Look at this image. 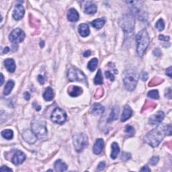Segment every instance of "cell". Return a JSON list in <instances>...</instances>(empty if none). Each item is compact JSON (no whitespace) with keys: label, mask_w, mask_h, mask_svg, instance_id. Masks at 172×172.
I'll use <instances>...</instances> for the list:
<instances>
[{"label":"cell","mask_w":172,"mask_h":172,"mask_svg":"<svg viewBox=\"0 0 172 172\" xmlns=\"http://www.w3.org/2000/svg\"><path fill=\"white\" fill-rule=\"evenodd\" d=\"M139 80V75L133 70H127L124 73L123 82L128 91L134 90Z\"/></svg>","instance_id":"277c9868"},{"label":"cell","mask_w":172,"mask_h":172,"mask_svg":"<svg viewBox=\"0 0 172 172\" xmlns=\"http://www.w3.org/2000/svg\"><path fill=\"white\" fill-rule=\"evenodd\" d=\"M38 81L41 84H44L45 82V78L42 75H39L38 76Z\"/></svg>","instance_id":"bcb514c9"},{"label":"cell","mask_w":172,"mask_h":172,"mask_svg":"<svg viewBox=\"0 0 172 172\" xmlns=\"http://www.w3.org/2000/svg\"><path fill=\"white\" fill-rule=\"evenodd\" d=\"M104 110H105L104 107L102 105H101L100 104H94V106H93L92 107V110L93 113L95 114H97V115H100L101 114H103Z\"/></svg>","instance_id":"4316f807"},{"label":"cell","mask_w":172,"mask_h":172,"mask_svg":"<svg viewBox=\"0 0 172 172\" xmlns=\"http://www.w3.org/2000/svg\"><path fill=\"white\" fill-rule=\"evenodd\" d=\"M98 64V61L96 58L92 59V60H90L87 65V68H88L91 71H94L97 68Z\"/></svg>","instance_id":"f546056e"},{"label":"cell","mask_w":172,"mask_h":172,"mask_svg":"<svg viewBox=\"0 0 172 172\" xmlns=\"http://www.w3.org/2000/svg\"><path fill=\"white\" fill-rule=\"evenodd\" d=\"M148 97L152 98V99L154 100H158L159 98V92L158 90H151V91L149 92L147 94Z\"/></svg>","instance_id":"836d02e7"},{"label":"cell","mask_w":172,"mask_h":172,"mask_svg":"<svg viewBox=\"0 0 172 172\" xmlns=\"http://www.w3.org/2000/svg\"><path fill=\"white\" fill-rule=\"evenodd\" d=\"M43 98L46 101H51L53 100V98H54V92H53V89L51 87H47L43 94Z\"/></svg>","instance_id":"7402d4cb"},{"label":"cell","mask_w":172,"mask_h":172,"mask_svg":"<svg viewBox=\"0 0 172 172\" xmlns=\"http://www.w3.org/2000/svg\"><path fill=\"white\" fill-rule=\"evenodd\" d=\"M163 81V80L160 77H153L152 80H151L150 82L149 83V87H154V86H157L160 85Z\"/></svg>","instance_id":"d6a6232c"},{"label":"cell","mask_w":172,"mask_h":172,"mask_svg":"<svg viewBox=\"0 0 172 172\" xmlns=\"http://www.w3.org/2000/svg\"><path fill=\"white\" fill-rule=\"evenodd\" d=\"M153 54L156 57H159V56L161 55V51L157 48V49H155L153 50Z\"/></svg>","instance_id":"7dc6e473"},{"label":"cell","mask_w":172,"mask_h":172,"mask_svg":"<svg viewBox=\"0 0 172 172\" xmlns=\"http://www.w3.org/2000/svg\"><path fill=\"white\" fill-rule=\"evenodd\" d=\"M79 18H80L79 14L77 11L74 9V8H71V9H70L68 11V12H67V19H68L69 21L75 22H77Z\"/></svg>","instance_id":"e0dca14e"},{"label":"cell","mask_w":172,"mask_h":172,"mask_svg":"<svg viewBox=\"0 0 172 172\" xmlns=\"http://www.w3.org/2000/svg\"><path fill=\"white\" fill-rule=\"evenodd\" d=\"M9 51H10V48L9 47H5V49H4L3 53H4V54H6V53H8Z\"/></svg>","instance_id":"db71d44e"},{"label":"cell","mask_w":172,"mask_h":172,"mask_svg":"<svg viewBox=\"0 0 172 172\" xmlns=\"http://www.w3.org/2000/svg\"><path fill=\"white\" fill-rule=\"evenodd\" d=\"M25 14L24 7L22 5H17L13 11L12 16L16 20H20L23 18Z\"/></svg>","instance_id":"5bb4252c"},{"label":"cell","mask_w":172,"mask_h":172,"mask_svg":"<svg viewBox=\"0 0 172 172\" xmlns=\"http://www.w3.org/2000/svg\"><path fill=\"white\" fill-rule=\"evenodd\" d=\"M128 4L130 9L131 10L132 13L133 14L132 16H135V17L138 18V19L140 20H145L146 18V13L145 9L143 6L141 2L137 1H132V2H126Z\"/></svg>","instance_id":"8992f818"},{"label":"cell","mask_w":172,"mask_h":172,"mask_svg":"<svg viewBox=\"0 0 172 172\" xmlns=\"http://www.w3.org/2000/svg\"><path fill=\"white\" fill-rule=\"evenodd\" d=\"M157 104L153 102V101H151L149 100H146V102L144 104L142 109V112H146V111H152L153 110L156 108Z\"/></svg>","instance_id":"cb8c5ba5"},{"label":"cell","mask_w":172,"mask_h":172,"mask_svg":"<svg viewBox=\"0 0 172 172\" xmlns=\"http://www.w3.org/2000/svg\"><path fill=\"white\" fill-rule=\"evenodd\" d=\"M73 142L75 150L80 153L88 145V138L84 133L76 134L73 135Z\"/></svg>","instance_id":"52a82bcc"},{"label":"cell","mask_w":172,"mask_h":172,"mask_svg":"<svg viewBox=\"0 0 172 172\" xmlns=\"http://www.w3.org/2000/svg\"><path fill=\"white\" fill-rule=\"evenodd\" d=\"M171 67H170L168 69H166V75H168L170 77H171Z\"/></svg>","instance_id":"c3c4849f"},{"label":"cell","mask_w":172,"mask_h":172,"mask_svg":"<svg viewBox=\"0 0 172 172\" xmlns=\"http://www.w3.org/2000/svg\"><path fill=\"white\" fill-rule=\"evenodd\" d=\"M5 68L10 73H13L16 70V63L13 59H7L4 61Z\"/></svg>","instance_id":"ffe728a7"},{"label":"cell","mask_w":172,"mask_h":172,"mask_svg":"<svg viewBox=\"0 0 172 172\" xmlns=\"http://www.w3.org/2000/svg\"><path fill=\"white\" fill-rule=\"evenodd\" d=\"M105 22H106V21L104 19L98 18V19L95 20L92 22L91 24L93 27L95 28V29H100L104 26V24H105Z\"/></svg>","instance_id":"83f0119b"},{"label":"cell","mask_w":172,"mask_h":172,"mask_svg":"<svg viewBox=\"0 0 172 172\" xmlns=\"http://www.w3.org/2000/svg\"><path fill=\"white\" fill-rule=\"evenodd\" d=\"M91 55V51L90 50H87V51H86L85 53H83V56L85 57H89V56Z\"/></svg>","instance_id":"816d5d0a"},{"label":"cell","mask_w":172,"mask_h":172,"mask_svg":"<svg viewBox=\"0 0 172 172\" xmlns=\"http://www.w3.org/2000/svg\"><path fill=\"white\" fill-rule=\"evenodd\" d=\"M84 12L87 14H94L97 12L96 5L93 4V3H89L85 7Z\"/></svg>","instance_id":"484cf974"},{"label":"cell","mask_w":172,"mask_h":172,"mask_svg":"<svg viewBox=\"0 0 172 172\" xmlns=\"http://www.w3.org/2000/svg\"><path fill=\"white\" fill-rule=\"evenodd\" d=\"M1 77H2V81H1V84L0 85L2 86L3 83L4 82V75H3L2 73H1Z\"/></svg>","instance_id":"11a10c76"},{"label":"cell","mask_w":172,"mask_h":172,"mask_svg":"<svg viewBox=\"0 0 172 172\" xmlns=\"http://www.w3.org/2000/svg\"><path fill=\"white\" fill-rule=\"evenodd\" d=\"M94 83L95 85H101V84H103L102 73H101L100 69L98 70L97 74L94 78Z\"/></svg>","instance_id":"1f68e13d"},{"label":"cell","mask_w":172,"mask_h":172,"mask_svg":"<svg viewBox=\"0 0 172 172\" xmlns=\"http://www.w3.org/2000/svg\"><path fill=\"white\" fill-rule=\"evenodd\" d=\"M156 29H158V30L162 31L165 28V22L163 21V19H159V20L157 22V23L155 24Z\"/></svg>","instance_id":"d590c367"},{"label":"cell","mask_w":172,"mask_h":172,"mask_svg":"<svg viewBox=\"0 0 172 172\" xmlns=\"http://www.w3.org/2000/svg\"><path fill=\"white\" fill-rule=\"evenodd\" d=\"M2 135L4 139L10 140L14 137V132L11 129H5L2 131Z\"/></svg>","instance_id":"4dcf8cb0"},{"label":"cell","mask_w":172,"mask_h":172,"mask_svg":"<svg viewBox=\"0 0 172 172\" xmlns=\"http://www.w3.org/2000/svg\"><path fill=\"white\" fill-rule=\"evenodd\" d=\"M22 137H23L25 141L29 144L35 143L36 141V140H37V137H36V134L32 132V130H31V131L30 130L25 131L23 132V134H22Z\"/></svg>","instance_id":"4fadbf2b"},{"label":"cell","mask_w":172,"mask_h":172,"mask_svg":"<svg viewBox=\"0 0 172 172\" xmlns=\"http://www.w3.org/2000/svg\"><path fill=\"white\" fill-rule=\"evenodd\" d=\"M159 39L160 41H165V42H167V41H170V36H163V35H159Z\"/></svg>","instance_id":"ee69618b"},{"label":"cell","mask_w":172,"mask_h":172,"mask_svg":"<svg viewBox=\"0 0 172 172\" xmlns=\"http://www.w3.org/2000/svg\"><path fill=\"white\" fill-rule=\"evenodd\" d=\"M165 96L166 98H167L168 99L170 100L171 99V89L170 87H169V88L166 89V92L165 93Z\"/></svg>","instance_id":"b9f144b4"},{"label":"cell","mask_w":172,"mask_h":172,"mask_svg":"<svg viewBox=\"0 0 172 172\" xmlns=\"http://www.w3.org/2000/svg\"><path fill=\"white\" fill-rule=\"evenodd\" d=\"M167 134V126L159 125L149 132L144 138L145 142L153 147H156Z\"/></svg>","instance_id":"6da1fadb"},{"label":"cell","mask_w":172,"mask_h":172,"mask_svg":"<svg viewBox=\"0 0 172 172\" xmlns=\"http://www.w3.org/2000/svg\"><path fill=\"white\" fill-rule=\"evenodd\" d=\"M159 158L156 156H154L151 158L150 159V163L152 165H156L157 164V163L159 162Z\"/></svg>","instance_id":"ab89813d"},{"label":"cell","mask_w":172,"mask_h":172,"mask_svg":"<svg viewBox=\"0 0 172 172\" xmlns=\"http://www.w3.org/2000/svg\"><path fill=\"white\" fill-rule=\"evenodd\" d=\"M104 146V141L103 139H98L95 141L94 148H93V152L95 155H100L103 151Z\"/></svg>","instance_id":"9a60e30c"},{"label":"cell","mask_w":172,"mask_h":172,"mask_svg":"<svg viewBox=\"0 0 172 172\" xmlns=\"http://www.w3.org/2000/svg\"><path fill=\"white\" fill-rule=\"evenodd\" d=\"M83 92L81 87L76 86H71L68 88V94L71 97H77Z\"/></svg>","instance_id":"2e32d148"},{"label":"cell","mask_w":172,"mask_h":172,"mask_svg":"<svg viewBox=\"0 0 172 172\" xmlns=\"http://www.w3.org/2000/svg\"><path fill=\"white\" fill-rule=\"evenodd\" d=\"M141 171H151V169L149 168L148 166H144V167L140 170Z\"/></svg>","instance_id":"f907efd6"},{"label":"cell","mask_w":172,"mask_h":172,"mask_svg":"<svg viewBox=\"0 0 172 172\" xmlns=\"http://www.w3.org/2000/svg\"><path fill=\"white\" fill-rule=\"evenodd\" d=\"M118 116H119V108H118V106H114L112 108L108 122H111L118 120Z\"/></svg>","instance_id":"d6986e66"},{"label":"cell","mask_w":172,"mask_h":172,"mask_svg":"<svg viewBox=\"0 0 172 172\" xmlns=\"http://www.w3.org/2000/svg\"><path fill=\"white\" fill-rule=\"evenodd\" d=\"M120 26L126 34H132L134 30V16L131 14H125L120 18Z\"/></svg>","instance_id":"5b68a950"},{"label":"cell","mask_w":172,"mask_h":172,"mask_svg":"<svg viewBox=\"0 0 172 172\" xmlns=\"http://www.w3.org/2000/svg\"><path fill=\"white\" fill-rule=\"evenodd\" d=\"M136 41L137 43V54L139 57H143L150 43L149 35L145 29H143L138 32L136 36Z\"/></svg>","instance_id":"3957f363"},{"label":"cell","mask_w":172,"mask_h":172,"mask_svg":"<svg viewBox=\"0 0 172 172\" xmlns=\"http://www.w3.org/2000/svg\"><path fill=\"white\" fill-rule=\"evenodd\" d=\"M50 119L53 122L59 125H63L67 120V114L61 108H56L53 111V113L50 116Z\"/></svg>","instance_id":"9c48e42d"},{"label":"cell","mask_w":172,"mask_h":172,"mask_svg":"<svg viewBox=\"0 0 172 172\" xmlns=\"http://www.w3.org/2000/svg\"><path fill=\"white\" fill-rule=\"evenodd\" d=\"M33 106L35 107V109L37 111H40L41 110V107L40 106H38V105H36V104L35 102L33 104Z\"/></svg>","instance_id":"f5cc1de1"},{"label":"cell","mask_w":172,"mask_h":172,"mask_svg":"<svg viewBox=\"0 0 172 172\" xmlns=\"http://www.w3.org/2000/svg\"><path fill=\"white\" fill-rule=\"evenodd\" d=\"M106 167V163L104 162V161H102V162H100L99 164H98V171H102L104 170V169H105Z\"/></svg>","instance_id":"60d3db41"},{"label":"cell","mask_w":172,"mask_h":172,"mask_svg":"<svg viewBox=\"0 0 172 172\" xmlns=\"http://www.w3.org/2000/svg\"><path fill=\"white\" fill-rule=\"evenodd\" d=\"M105 75H106V78H108L111 81H114V75L112 74V73L110 72V71H106L105 72Z\"/></svg>","instance_id":"f35d334b"},{"label":"cell","mask_w":172,"mask_h":172,"mask_svg":"<svg viewBox=\"0 0 172 172\" xmlns=\"http://www.w3.org/2000/svg\"><path fill=\"white\" fill-rule=\"evenodd\" d=\"M54 166L57 171H65L67 170V165L60 159L56 161Z\"/></svg>","instance_id":"603a6c76"},{"label":"cell","mask_w":172,"mask_h":172,"mask_svg":"<svg viewBox=\"0 0 172 172\" xmlns=\"http://www.w3.org/2000/svg\"><path fill=\"white\" fill-rule=\"evenodd\" d=\"M67 77L70 81H81L82 83L87 82V77L85 74L75 67L70 68L67 73Z\"/></svg>","instance_id":"ba28073f"},{"label":"cell","mask_w":172,"mask_h":172,"mask_svg":"<svg viewBox=\"0 0 172 172\" xmlns=\"http://www.w3.org/2000/svg\"><path fill=\"white\" fill-rule=\"evenodd\" d=\"M165 118V114L162 111L157 112L156 114L152 115L149 118V124L151 125H159L162 122Z\"/></svg>","instance_id":"8fae6325"},{"label":"cell","mask_w":172,"mask_h":172,"mask_svg":"<svg viewBox=\"0 0 172 172\" xmlns=\"http://www.w3.org/2000/svg\"><path fill=\"white\" fill-rule=\"evenodd\" d=\"M24 97L25 98V100H29L30 98V94H29V92H25L24 94Z\"/></svg>","instance_id":"681fc988"},{"label":"cell","mask_w":172,"mask_h":172,"mask_svg":"<svg viewBox=\"0 0 172 172\" xmlns=\"http://www.w3.org/2000/svg\"><path fill=\"white\" fill-rule=\"evenodd\" d=\"M120 153V147L117 143H113L112 144V152H111V158L112 159H116L118 154Z\"/></svg>","instance_id":"d4e9b609"},{"label":"cell","mask_w":172,"mask_h":172,"mask_svg":"<svg viewBox=\"0 0 172 172\" xmlns=\"http://www.w3.org/2000/svg\"><path fill=\"white\" fill-rule=\"evenodd\" d=\"M44 45V41L41 42V47H43Z\"/></svg>","instance_id":"9f6ffc18"},{"label":"cell","mask_w":172,"mask_h":172,"mask_svg":"<svg viewBox=\"0 0 172 172\" xmlns=\"http://www.w3.org/2000/svg\"><path fill=\"white\" fill-rule=\"evenodd\" d=\"M132 110L128 105H126L123 110V113L121 116V122H125L132 116Z\"/></svg>","instance_id":"ac0fdd59"},{"label":"cell","mask_w":172,"mask_h":172,"mask_svg":"<svg viewBox=\"0 0 172 172\" xmlns=\"http://www.w3.org/2000/svg\"><path fill=\"white\" fill-rule=\"evenodd\" d=\"M31 128L38 139L44 140L47 138L48 131L47 123L43 117L37 116L34 118L31 122Z\"/></svg>","instance_id":"7a4b0ae2"},{"label":"cell","mask_w":172,"mask_h":172,"mask_svg":"<svg viewBox=\"0 0 172 172\" xmlns=\"http://www.w3.org/2000/svg\"><path fill=\"white\" fill-rule=\"evenodd\" d=\"M26 155L21 151H16L12 159V162L16 165L22 164L26 160Z\"/></svg>","instance_id":"7c38bea8"},{"label":"cell","mask_w":172,"mask_h":172,"mask_svg":"<svg viewBox=\"0 0 172 172\" xmlns=\"http://www.w3.org/2000/svg\"><path fill=\"white\" fill-rule=\"evenodd\" d=\"M131 153H126V152H123L122 156H121V159H122V160L124 161H128L129 159H131Z\"/></svg>","instance_id":"74e56055"},{"label":"cell","mask_w":172,"mask_h":172,"mask_svg":"<svg viewBox=\"0 0 172 172\" xmlns=\"http://www.w3.org/2000/svg\"><path fill=\"white\" fill-rule=\"evenodd\" d=\"M14 81L13 80H9L8 81L6 85L5 86L4 91V94L5 95H8L10 94L12 89L14 88Z\"/></svg>","instance_id":"f1b7e54d"},{"label":"cell","mask_w":172,"mask_h":172,"mask_svg":"<svg viewBox=\"0 0 172 172\" xmlns=\"http://www.w3.org/2000/svg\"><path fill=\"white\" fill-rule=\"evenodd\" d=\"M148 78H149V75H148V73H146V72H145V71H144V72H143L142 73V74H141V75H140V79H141V80H143V81H146L148 80Z\"/></svg>","instance_id":"7bdbcfd3"},{"label":"cell","mask_w":172,"mask_h":172,"mask_svg":"<svg viewBox=\"0 0 172 172\" xmlns=\"http://www.w3.org/2000/svg\"><path fill=\"white\" fill-rule=\"evenodd\" d=\"M0 171H1L2 172H5V171H8V172H11V171H13V170H12V169H10L8 167H7V166H2V167H1V169H0Z\"/></svg>","instance_id":"f6af8a7d"},{"label":"cell","mask_w":172,"mask_h":172,"mask_svg":"<svg viewBox=\"0 0 172 172\" xmlns=\"http://www.w3.org/2000/svg\"><path fill=\"white\" fill-rule=\"evenodd\" d=\"M103 95H104V89L102 87H99V88L97 89L96 92H95L94 94L95 99H100V98L103 96Z\"/></svg>","instance_id":"8d00e7d4"},{"label":"cell","mask_w":172,"mask_h":172,"mask_svg":"<svg viewBox=\"0 0 172 172\" xmlns=\"http://www.w3.org/2000/svg\"><path fill=\"white\" fill-rule=\"evenodd\" d=\"M78 31L80 35L82 36V37H87V36H88L90 32L89 28L86 24H80V26H79Z\"/></svg>","instance_id":"44dd1931"},{"label":"cell","mask_w":172,"mask_h":172,"mask_svg":"<svg viewBox=\"0 0 172 172\" xmlns=\"http://www.w3.org/2000/svg\"><path fill=\"white\" fill-rule=\"evenodd\" d=\"M25 33L20 29L14 30L9 35V40L13 44H16L22 43L25 38Z\"/></svg>","instance_id":"30bf717a"},{"label":"cell","mask_w":172,"mask_h":172,"mask_svg":"<svg viewBox=\"0 0 172 172\" xmlns=\"http://www.w3.org/2000/svg\"><path fill=\"white\" fill-rule=\"evenodd\" d=\"M125 132L128 134V137L134 136V134L135 133L134 128L132 127V126H130V125L126 126V127H125Z\"/></svg>","instance_id":"e575fe53"}]
</instances>
